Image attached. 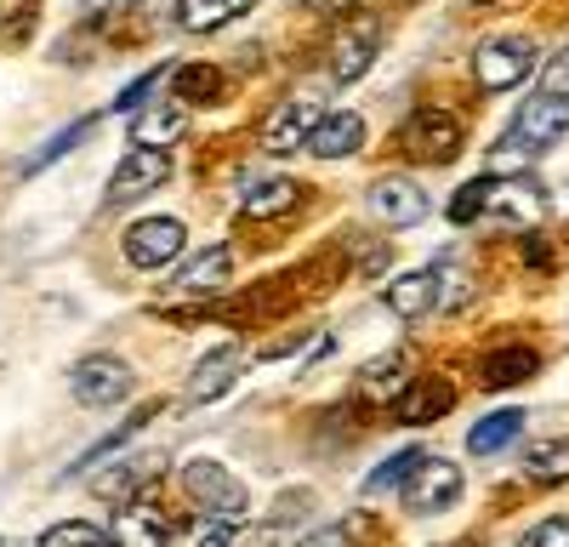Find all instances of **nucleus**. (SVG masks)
Returning <instances> with one entry per match:
<instances>
[{
  "label": "nucleus",
  "instance_id": "22",
  "mask_svg": "<svg viewBox=\"0 0 569 547\" xmlns=\"http://www.w3.org/2000/svg\"><path fill=\"white\" fill-rule=\"evenodd\" d=\"M541 371V354L536 348H496L490 359H485V388H518V382H530Z\"/></svg>",
  "mask_w": 569,
  "mask_h": 547
},
{
  "label": "nucleus",
  "instance_id": "11",
  "mask_svg": "<svg viewBox=\"0 0 569 547\" xmlns=\"http://www.w3.org/2000/svg\"><path fill=\"white\" fill-rule=\"evenodd\" d=\"M319 109H313V98H284L273 115H268V126H262V143L273 149V155H297V149H308V137L319 131Z\"/></svg>",
  "mask_w": 569,
  "mask_h": 547
},
{
  "label": "nucleus",
  "instance_id": "12",
  "mask_svg": "<svg viewBox=\"0 0 569 547\" xmlns=\"http://www.w3.org/2000/svg\"><path fill=\"white\" fill-rule=\"evenodd\" d=\"M376 52H382V23L359 18V23H348V29L337 34V46H330V74L348 86V80H359V74L376 63Z\"/></svg>",
  "mask_w": 569,
  "mask_h": 547
},
{
  "label": "nucleus",
  "instance_id": "19",
  "mask_svg": "<svg viewBox=\"0 0 569 547\" xmlns=\"http://www.w3.org/2000/svg\"><path fill=\"white\" fill-rule=\"evenodd\" d=\"M240 12H251V0H177V23L188 34H217Z\"/></svg>",
  "mask_w": 569,
  "mask_h": 547
},
{
  "label": "nucleus",
  "instance_id": "15",
  "mask_svg": "<svg viewBox=\"0 0 569 547\" xmlns=\"http://www.w3.org/2000/svg\"><path fill=\"white\" fill-rule=\"evenodd\" d=\"M439 286H445V268H416V274H399V280H388V308L399 319H421L427 308H439Z\"/></svg>",
  "mask_w": 569,
  "mask_h": 547
},
{
  "label": "nucleus",
  "instance_id": "10",
  "mask_svg": "<svg viewBox=\"0 0 569 547\" xmlns=\"http://www.w3.org/2000/svg\"><path fill=\"white\" fill-rule=\"evenodd\" d=\"M166 177H171V155H166V149H137V143H131V155H126V160L114 166V177H109V200H114V206L142 200V195H154Z\"/></svg>",
  "mask_w": 569,
  "mask_h": 547
},
{
  "label": "nucleus",
  "instance_id": "34",
  "mask_svg": "<svg viewBox=\"0 0 569 547\" xmlns=\"http://www.w3.org/2000/svg\"><path fill=\"white\" fill-rule=\"evenodd\" d=\"M518 547H569V519H541Z\"/></svg>",
  "mask_w": 569,
  "mask_h": 547
},
{
  "label": "nucleus",
  "instance_id": "13",
  "mask_svg": "<svg viewBox=\"0 0 569 547\" xmlns=\"http://www.w3.org/2000/svg\"><path fill=\"white\" fill-rule=\"evenodd\" d=\"M182 131H188V103H177V98L142 103L131 115V143L137 149H171V143H182Z\"/></svg>",
  "mask_w": 569,
  "mask_h": 547
},
{
  "label": "nucleus",
  "instance_id": "2",
  "mask_svg": "<svg viewBox=\"0 0 569 547\" xmlns=\"http://www.w3.org/2000/svg\"><path fill=\"white\" fill-rule=\"evenodd\" d=\"M182 490H188V501H194L200 514H217V519H233V525L251 514L246 485L233 479L222 463H211V456H194V463L182 468Z\"/></svg>",
  "mask_w": 569,
  "mask_h": 547
},
{
  "label": "nucleus",
  "instance_id": "26",
  "mask_svg": "<svg viewBox=\"0 0 569 547\" xmlns=\"http://www.w3.org/2000/svg\"><path fill=\"white\" fill-rule=\"evenodd\" d=\"M410 388V354H393V359H376V365H365V377H359V394H370V399H382V394H405Z\"/></svg>",
  "mask_w": 569,
  "mask_h": 547
},
{
  "label": "nucleus",
  "instance_id": "30",
  "mask_svg": "<svg viewBox=\"0 0 569 547\" xmlns=\"http://www.w3.org/2000/svg\"><path fill=\"white\" fill-rule=\"evenodd\" d=\"M40 547H114V536L98 530V525H86V519H69V525H52V530H46Z\"/></svg>",
  "mask_w": 569,
  "mask_h": 547
},
{
  "label": "nucleus",
  "instance_id": "28",
  "mask_svg": "<svg viewBox=\"0 0 569 547\" xmlns=\"http://www.w3.org/2000/svg\"><path fill=\"white\" fill-rule=\"evenodd\" d=\"M91 126H98V120H91V115H86V120H74V126H63V131H52V137H46V143H40V149H34L29 160H23V171L34 177V171H46V166H52V160H63L69 149H80V137H91Z\"/></svg>",
  "mask_w": 569,
  "mask_h": 547
},
{
  "label": "nucleus",
  "instance_id": "36",
  "mask_svg": "<svg viewBox=\"0 0 569 547\" xmlns=\"http://www.w3.org/2000/svg\"><path fill=\"white\" fill-rule=\"evenodd\" d=\"M297 547H353V530L348 525H325V530H308Z\"/></svg>",
  "mask_w": 569,
  "mask_h": 547
},
{
  "label": "nucleus",
  "instance_id": "31",
  "mask_svg": "<svg viewBox=\"0 0 569 547\" xmlns=\"http://www.w3.org/2000/svg\"><path fill=\"white\" fill-rule=\"evenodd\" d=\"M149 417H154V410H137V417H126V422H120L114 434H103V439H98V445H91V450L80 456V463H69V468H74V474H80V468H98V463H103V456H109V450H120V445H126V439H131V434H137L142 422H149Z\"/></svg>",
  "mask_w": 569,
  "mask_h": 547
},
{
  "label": "nucleus",
  "instance_id": "6",
  "mask_svg": "<svg viewBox=\"0 0 569 547\" xmlns=\"http://www.w3.org/2000/svg\"><path fill=\"white\" fill-rule=\"evenodd\" d=\"M399 496H405L410 514H450L461 501V468L445 463V456H421Z\"/></svg>",
  "mask_w": 569,
  "mask_h": 547
},
{
  "label": "nucleus",
  "instance_id": "18",
  "mask_svg": "<svg viewBox=\"0 0 569 547\" xmlns=\"http://www.w3.org/2000/svg\"><path fill=\"white\" fill-rule=\"evenodd\" d=\"M240 382V348H217L194 365V377H188V399H217Z\"/></svg>",
  "mask_w": 569,
  "mask_h": 547
},
{
  "label": "nucleus",
  "instance_id": "23",
  "mask_svg": "<svg viewBox=\"0 0 569 547\" xmlns=\"http://www.w3.org/2000/svg\"><path fill=\"white\" fill-rule=\"evenodd\" d=\"M297 206V182L291 177H251L246 195H240V211L246 217H279Z\"/></svg>",
  "mask_w": 569,
  "mask_h": 547
},
{
  "label": "nucleus",
  "instance_id": "1",
  "mask_svg": "<svg viewBox=\"0 0 569 547\" xmlns=\"http://www.w3.org/2000/svg\"><path fill=\"white\" fill-rule=\"evenodd\" d=\"M563 131H569V98H552V91H541V98H530L525 109L512 115L507 137L496 143V166H525V160L547 155Z\"/></svg>",
  "mask_w": 569,
  "mask_h": 547
},
{
  "label": "nucleus",
  "instance_id": "38",
  "mask_svg": "<svg viewBox=\"0 0 569 547\" xmlns=\"http://www.w3.org/2000/svg\"><path fill=\"white\" fill-rule=\"evenodd\" d=\"M472 7H496V0H472Z\"/></svg>",
  "mask_w": 569,
  "mask_h": 547
},
{
  "label": "nucleus",
  "instance_id": "21",
  "mask_svg": "<svg viewBox=\"0 0 569 547\" xmlns=\"http://www.w3.org/2000/svg\"><path fill=\"white\" fill-rule=\"evenodd\" d=\"M228 274H233V246H206L200 257L182 262L177 286L182 291H217V286H228Z\"/></svg>",
  "mask_w": 569,
  "mask_h": 547
},
{
  "label": "nucleus",
  "instance_id": "39",
  "mask_svg": "<svg viewBox=\"0 0 569 547\" xmlns=\"http://www.w3.org/2000/svg\"><path fill=\"white\" fill-rule=\"evenodd\" d=\"M450 547H472V541H450Z\"/></svg>",
  "mask_w": 569,
  "mask_h": 547
},
{
  "label": "nucleus",
  "instance_id": "16",
  "mask_svg": "<svg viewBox=\"0 0 569 547\" xmlns=\"http://www.w3.org/2000/svg\"><path fill=\"white\" fill-rule=\"evenodd\" d=\"M450 405H456V388H450V382L416 377V382L393 399V422H410V428H421V422H439Z\"/></svg>",
  "mask_w": 569,
  "mask_h": 547
},
{
  "label": "nucleus",
  "instance_id": "14",
  "mask_svg": "<svg viewBox=\"0 0 569 547\" xmlns=\"http://www.w3.org/2000/svg\"><path fill=\"white\" fill-rule=\"evenodd\" d=\"M365 149V115L359 109H337V115H325L319 131L308 137V155L313 160H348Z\"/></svg>",
  "mask_w": 569,
  "mask_h": 547
},
{
  "label": "nucleus",
  "instance_id": "33",
  "mask_svg": "<svg viewBox=\"0 0 569 547\" xmlns=\"http://www.w3.org/2000/svg\"><path fill=\"white\" fill-rule=\"evenodd\" d=\"M485 217V182H461V195L450 200V222H472Z\"/></svg>",
  "mask_w": 569,
  "mask_h": 547
},
{
  "label": "nucleus",
  "instance_id": "24",
  "mask_svg": "<svg viewBox=\"0 0 569 547\" xmlns=\"http://www.w3.org/2000/svg\"><path fill=\"white\" fill-rule=\"evenodd\" d=\"M525 479L530 485H563L569 479V439H541L525 450Z\"/></svg>",
  "mask_w": 569,
  "mask_h": 547
},
{
  "label": "nucleus",
  "instance_id": "8",
  "mask_svg": "<svg viewBox=\"0 0 569 547\" xmlns=\"http://www.w3.org/2000/svg\"><path fill=\"white\" fill-rule=\"evenodd\" d=\"M541 211H547V189L536 177H485V217L525 228L541 222Z\"/></svg>",
  "mask_w": 569,
  "mask_h": 547
},
{
  "label": "nucleus",
  "instance_id": "20",
  "mask_svg": "<svg viewBox=\"0 0 569 547\" xmlns=\"http://www.w3.org/2000/svg\"><path fill=\"white\" fill-rule=\"evenodd\" d=\"M518 434H525V410H490V417H479L467 428V450L472 456H496V450H507Z\"/></svg>",
  "mask_w": 569,
  "mask_h": 547
},
{
  "label": "nucleus",
  "instance_id": "5",
  "mask_svg": "<svg viewBox=\"0 0 569 547\" xmlns=\"http://www.w3.org/2000/svg\"><path fill=\"white\" fill-rule=\"evenodd\" d=\"M182 246H188V228H182L177 217H137V222L126 228V262L142 268V274L171 268V262L182 257Z\"/></svg>",
  "mask_w": 569,
  "mask_h": 547
},
{
  "label": "nucleus",
  "instance_id": "9",
  "mask_svg": "<svg viewBox=\"0 0 569 547\" xmlns=\"http://www.w3.org/2000/svg\"><path fill=\"white\" fill-rule=\"evenodd\" d=\"M69 388H74L80 405H120L131 394V371H126V359H114V354H86L69 371Z\"/></svg>",
  "mask_w": 569,
  "mask_h": 547
},
{
  "label": "nucleus",
  "instance_id": "29",
  "mask_svg": "<svg viewBox=\"0 0 569 547\" xmlns=\"http://www.w3.org/2000/svg\"><path fill=\"white\" fill-rule=\"evenodd\" d=\"M421 456H427V450H416V445H410V450H393L382 468H370V474H365V496H382V490H405V479L416 474V463H421Z\"/></svg>",
  "mask_w": 569,
  "mask_h": 547
},
{
  "label": "nucleus",
  "instance_id": "3",
  "mask_svg": "<svg viewBox=\"0 0 569 547\" xmlns=\"http://www.w3.org/2000/svg\"><path fill=\"white\" fill-rule=\"evenodd\" d=\"M530 74H536V40H525V34L485 40L479 52H472V80H479V91H512Z\"/></svg>",
  "mask_w": 569,
  "mask_h": 547
},
{
  "label": "nucleus",
  "instance_id": "4",
  "mask_svg": "<svg viewBox=\"0 0 569 547\" xmlns=\"http://www.w3.org/2000/svg\"><path fill=\"white\" fill-rule=\"evenodd\" d=\"M399 143L410 160L421 166H450L461 155V120L445 115V109H416L405 126H399Z\"/></svg>",
  "mask_w": 569,
  "mask_h": 547
},
{
  "label": "nucleus",
  "instance_id": "35",
  "mask_svg": "<svg viewBox=\"0 0 569 547\" xmlns=\"http://www.w3.org/2000/svg\"><path fill=\"white\" fill-rule=\"evenodd\" d=\"M541 91H552V98H569V46L541 69Z\"/></svg>",
  "mask_w": 569,
  "mask_h": 547
},
{
  "label": "nucleus",
  "instance_id": "7",
  "mask_svg": "<svg viewBox=\"0 0 569 547\" xmlns=\"http://www.w3.org/2000/svg\"><path fill=\"white\" fill-rule=\"evenodd\" d=\"M365 200H370V217L376 222H388V228H416L421 217H427V189L416 177H399V171H382L365 189Z\"/></svg>",
  "mask_w": 569,
  "mask_h": 547
},
{
  "label": "nucleus",
  "instance_id": "32",
  "mask_svg": "<svg viewBox=\"0 0 569 547\" xmlns=\"http://www.w3.org/2000/svg\"><path fill=\"white\" fill-rule=\"evenodd\" d=\"M160 74H166V69H149V74H137V80H131V86L120 91V98H114V109H120V115H137L142 103H149V91H160Z\"/></svg>",
  "mask_w": 569,
  "mask_h": 547
},
{
  "label": "nucleus",
  "instance_id": "25",
  "mask_svg": "<svg viewBox=\"0 0 569 547\" xmlns=\"http://www.w3.org/2000/svg\"><path fill=\"white\" fill-rule=\"evenodd\" d=\"M171 80H177V91H171L177 103H217L222 98V69H211V63H182V69H171Z\"/></svg>",
  "mask_w": 569,
  "mask_h": 547
},
{
  "label": "nucleus",
  "instance_id": "37",
  "mask_svg": "<svg viewBox=\"0 0 569 547\" xmlns=\"http://www.w3.org/2000/svg\"><path fill=\"white\" fill-rule=\"evenodd\" d=\"M109 7H126V0H80V12L91 18V12H109Z\"/></svg>",
  "mask_w": 569,
  "mask_h": 547
},
{
  "label": "nucleus",
  "instance_id": "27",
  "mask_svg": "<svg viewBox=\"0 0 569 547\" xmlns=\"http://www.w3.org/2000/svg\"><path fill=\"white\" fill-rule=\"evenodd\" d=\"M233 541V519H217V514H194L171 530V547H228Z\"/></svg>",
  "mask_w": 569,
  "mask_h": 547
},
{
  "label": "nucleus",
  "instance_id": "17",
  "mask_svg": "<svg viewBox=\"0 0 569 547\" xmlns=\"http://www.w3.org/2000/svg\"><path fill=\"white\" fill-rule=\"evenodd\" d=\"M114 547H171V530L160 525V514L149 508V501L137 496L114 514Z\"/></svg>",
  "mask_w": 569,
  "mask_h": 547
}]
</instances>
